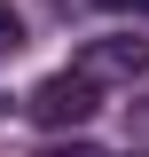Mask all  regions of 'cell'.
I'll list each match as a JSON object with an SVG mask.
<instances>
[{"label":"cell","mask_w":149,"mask_h":157,"mask_svg":"<svg viewBox=\"0 0 149 157\" xmlns=\"http://www.w3.org/2000/svg\"><path fill=\"white\" fill-rule=\"evenodd\" d=\"M102 110V86L78 71H55V78H39L32 94H24V118L32 126H47V134H63V126H86V118Z\"/></svg>","instance_id":"cell-1"},{"label":"cell","mask_w":149,"mask_h":157,"mask_svg":"<svg viewBox=\"0 0 149 157\" xmlns=\"http://www.w3.org/2000/svg\"><path fill=\"white\" fill-rule=\"evenodd\" d=\"M78 78H94V86H118V78H141L149 71V39H86V47H78V63H71Z\"/></svg>","instance_id":"cell-2"},{"label":"cell","mask_w":149,"mask_h":157,"mask_svg":"<svg viewBox=\"0 0 149 157\" xmlns=\"http://www.w3.org/2000/svg\"><path fill=\"white\" fill-rule=\"evenodd\" d=\"M16 47H24V16L0 0V55H16Z\"/></svg>","instance_id":"cell-3"},{"label":"cell","mask_w":149,"mask_h":157,"mask_svg":"<svg viewBox=\"0 0 149 157\" xmlns=\"http://www.w3.org/2000/svg\"><path fill=\"white\" fill-rule=\"evenodd\" d=\"M39 157H102V149H94V141H47Z\"/></svg>","instance_id":"cell-4"},{"label":"cell","mask_w":149,"mask_h":157,"mask_svg":"<svg viewBox=\"0 0 149 157\" xmlns=\"http://www.w3.org/2000/svg\"><path fill=\"white\" fill-rule=\"evenodd\" d=\"M102 8H149V0H102Z\"/></svg>","instance_id":"cell-5"},{"label":"cell","mask_w":149,"mask_h":157,"mask_svg":"<svg viewBox=\"0 0 149 157\" xmlns=\"http://www.w3.org/2000/svg\"><path fill=\"white\" fill-rule=\"evenodd\" d=\"M133 157H149V149H133Z\"/></svg>","instance_id":"cell-6"},{"label":"cell","mask_w":149,"mask_h":157,"mask_svg":"<svg viewBox=\"0 0 149 157\" xmlns=\"http://www.w3.org/2000/svg\"><path fill=\"white\" fill-rule=\"evenodd\" d=\"M141 118H149V102H141Z\"/></svg>","instance_id":"cell-7"}]
</instances>
